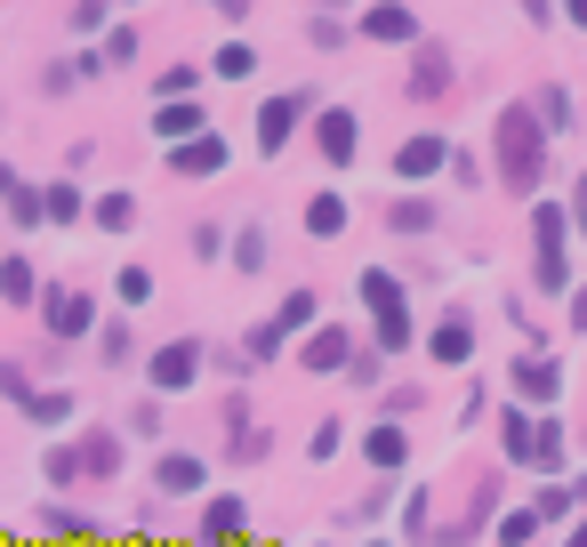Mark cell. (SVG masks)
I'll return each mask as SVG.
<instances>
[{"label":"cell","instance_id":"obj_1","mask_svg":"<svg viewBox=\"0 0 587 547\" xmlns=\"http://www.w3.org/2000/svg\"><path fill=\"white\" fill-rule=\"evenodd\" d=\"M548 121H539L532 105H508L499 113V129H491V153H499V177H508V194H532L539 186V170H548Z\"/></svg>","mask_w":587,"mask_h":547},{"label":"cell","instance_id":"obj_2","mask_svg":"<svg viewBox=\"0 0 587 547\" xmlns=\"http://www.w3.org/2000/svg\"><path fill=\"white\" fill-rule=\"evenodd\" d=\"M362 298H371V322H378V347H402V338H411V314H402V290L387 274H362Z\"/></svg>","mask_w":587,"mask_h":547},{"label":"cell","instance_id":"obj_3","mask_svg":"<svg viewBox=\"0 0 587 547\" xmlns=\"http://www.w3.org/2000/svg\"><path fill=\"white\" fill-rule=\"evenodd\" d=\"M532 234H539V282L563 290V234H572V217H563V210H539Z\"/></svg>","mask_w":587,"mask_h":547},{"label":"cell","instance_id":"obj_4","mask_svg":"<svg viewBox=\"0 0 587 547\" xmlns=\"http://www.w3.org/2000/svg\"><path fill=\"white\" fill-rule=\"evenodd\" d=\"M193 371H201V347L193 338H170V347L153 355V387L170 395V387H193Z\"/></svg>","mask_w":587,"mask_h":547},{"label":"cell","instance_id":"obj_5","mask_svg":"<svg viewBox=\"0 0 587 547\" xmlns=\"http://www.w3.org/2000/svg\"><path fill=\"white\" fill-rule=\"evenodd\" d=\"M170 170L177 177H217V170H226V146H217V137H177Z\"/></svg>","mask_w":587,"mask_h":547},{"label":"cell","instance_id":"obj_6","mask_svg":"<svg viewBox=\"0 0 587 547\" xmlns=\"http://www.w3.org/2000/svg\"><path fill=\"white\" fill-rule=\"evenodd\" d=\"M411 33H419V16L395 9V0H371V9H362V40H411Z\"/></svg>","mask_w":587,"mask_h":547},{"label":"cell","instance_id":"obj_7","mask_svg":"<svg viewBox=\"0 0 587 547\" xmlns=\"http://www.w3.org/2000/svg\"><path fill=\"white\" fill-rule=\"evenodd\" d=\"M314 137H322V153H330L338 170L354 161V113H347V105H330V113H322V121H314Z\"/></svg>","mask_w":587,"mask_h":547},{"label":"cell","instance_id":"obj_8","mask_svg":"<svg viewBox=\"0 0 587 547\" xmlns=\"http://www.w3.org/2000/svg\"><path fill=\"white\" fill-rule=\"evenodd\" d=\"M451 89V57L435 49V40H419V65H411V97H442Z\"/></svg>","mask_w":587,"mask_h":547},{"label":"cell","instance_id":"obj_9","mask_svg":"<svg viewBox=\"0 0 587 547\" xmlns=\"http://www.w3.org/2000/svg\"><path fill=\"white\" fill-rule=\"evenodd\" d=\"M298 113H307V97H274V105H266V113H258V146H266V153H274V146H282V137H290V129H298Z\"/></svg>","mask_w":587,"mask_h":547},{"label":"cell","instance_id":"obj_10","mask_svg":"<svg viewBox=\"0 0 587 547\" xmlns=\"http://www.w3.org/2000/svg\"><path fill=\"white\" fill-rule=\"evenodd\" d=\"M442 161H451V153H442V137H411V146L395 153V170H402V177H435Z\"/></svg>","mask_w":587,"mask_h":547},{"label":"cell","instance_id":"obj_11","mask_svg":"<svg viewBox=\"0 0 587 547\" xmlns=\"http://www.w3.org/2000/svg\"><path fill=\"white\" fill-rule=\"evenodd\" d=\"M347 355H354V347H347V331H314L307 347H298V362H307V371H338Z\"/></svg>","mask_w":587,"mask_h":547},{"label":"cell","instance_id":"obj_12","mask_svg":"<svg viewBox=\"0 0 587 547\" xmlns=\"http://www.w3.org/2000/svg\"><path fill=\"white\" fill-rule=\"evenodd\" d=\"M226 427H234V435H226V451H234V459H266V427H258V419L241 411V402L226 411Z\"/></svg>","mask_w":587,"mask_h":547},{"label":"cell","instance_id":"obj_13","mask_svg":"<svg viewBox=\"0 0 587 547\" xmlns=\"http://www.w3.org/2000/svg\"><path fill=\"white\" fill-rule=\"evenodd\" d=\"M475 347V331H467V314H451V322H435V362H467Z\"/></svg>","mask_w":587,"mask_h":547},{"label":"cell","instance_id":"obj_14","mask_svg":"<svg viewBox=\"0 0 587 547\" xmlns=\"http://www.w3.org/2000/svg\"><path fill=\"white\" fill-rule=\"evenodd\" d=\"M153 475H161V492H201V459L193 451H170Z\"/></svg>","mask_w":587,"mask_h":547},{"label":"cell","instance_id":"obj_15","mask_svg":"<svg viewBox=\"0 0 587 547\" xmlns=\"http://www.w3.org/2000/svg\"><path fill=\"white\" fill-rule=\"evenodd\" d=\"M49 331L57 338H80V331H89V298H49Z\"/></svg>","mask_w":587,"mask_h":547},{"label":"cell","instance_id":"obj_16","mask_svg":"<svg viewBox=\"0 0 587 547\" xmlns=\"http://www.w3.org/2000/svg\"><path fill=\"white\" fill-rule=\"evenodd\" d=\"M153 129L161 137H201V105H153Z\"/></svg>","mask_w":587,"mask_h":547},{"label":"cell","instance_id":"obj_17","mask_svg":"<svg viewBox=\"0 0 587 547\" xmlns=\"http://www.w3.org/2000/svg\"><path fill=\"white\" fill-rule=\"evenodd\" d=\"M80 468H89V475H121V443L113 435H89V443H80Z\"/></svg>","mask_w":587,"mask_h":547},{"label":"cell","instance_id":"obj_18","mask_svg":"<svg viewBox=\"0 0 587 547\" xmlns=\"http://www.w3.org/2000/svg\"><path fill=\"white\" fill-rule=\"evenodd\" d=\"M499 443H508V459H532V443H539V419L508 411V427H499Z\"/></svg>","mask_w":587,"mask_h":547},{"label":"cell","instance_id":"obj_19","mask_svg":"<svg viewBox=\"0 0 587 547\" xmlns=\"http://www.w3.org/2000/svg\"><path fill=\"white\" fill-rule=\"evenodd\" d=\"M307 226H314V234H338V226H347V201H338V194H314V201H307Z\"/></svg>","mask_w":587,"mask_h":547},{"label":"cell","instance_id":"obj_20","mask_svg":"<svg viewBox=\"0 0 587 547\" xmlns=\"http://www.w3.org/2000/svg\"><path fill=\"white\" fill-rule=\"evenodd\" d=\"M515 387H523V395H555V362H539V355L515 362Z\"/></svg>","mask_w":587,"mask_h":547},{"label":"cell","instance_id":"obj_21","mask_svg":"<svg viewBox=\"0 0 587 547\" xmlns=\"http://www.w3.org/2000/svg\"><path fill=\"white\" fill-rule=\"evenodd\" d=\"M532 468H563V427L539 419V443H532Z\"/></svg>","mask_w":587,"mask_h":547},{"label":"cell","instance_id":"obj_22","mask_svg":"<svg viewBox=\"0 0 587 547\" xmlns=\"http://www.w3.org/2000/svg\"><path fill=\"white\" fill-rule=\"evenodd\" d=\"M362 451H371V468H402V435H395V427H371Z\"/></svg>","mask_w":587,"mask_h":547},{"label":"cell","instance_id":"obj_23","mask_svg":"<svg viewBox=\"0 0 587 547\" xmlns=\"http://www.w3.org/2000/svg\"><path fill=\"white\" fill-rule=\"evenodd\" d=\"M572 499H587V483H555V492H539V515H572Z\"/></svg>","mask_w":587,"mask_h":547},{"label":"cell","instance_id":"obj_24","mask_svg":"<svg viewBox=\"0 0 587 547\" xmlns=\"http://www.w3.org/2000/svg\"><path fill=\"white\" fill-rule=\"evenodd\" d=\"M129 217H137V201H129V194H105V201H97V226H113V234H121Z\"/></svg>","mask_w":587,"mask_h":547},{"label":"cell","instance_id":"obj_25","mask_svg":"<svg viewBox=\"0 0 587 547\" xmlns=\"http://www.w3.org/2000/svg\"><path fill=\"white\" fill-rule=\"evenodd\" d=\"M40 210H49V201H40L33 186H9V217H16V226H33V217H40Z\"/></svg>","mask_w":587,"mask_h":547},{"label":"cell","instance_id":"obj_26","mask_svg":"<svg viewBox=\"0 0 587 547\" xmlns=\"http://www.w3.org/2000/svg\"><path fill=\"white\" fill-rule=\"evenodd\" d=\"M201 523H210V539H226L234 523H241V499H210V515H201Z\"/></svg>","mask_w":587,"mask_h":547},{"label":"cell","instance_id":"obj_27","mask_svg":"<svg viewBox=\"0 0 587 547\" xmlns=\"http://www.w3.org/2000/svg\"><path fill=\"white\" fill-rule=\"evenodd\" d=\"M395 226H402V234H427L435 210H427V201H395Z\"/></svg>","mask_w":587,"mask_h":547},{"label":"cell","instance_id":"obj_28","mask_svg":"<svg viewBox=\"0 0 587 547\" xmlns=\"http://www.w3.org/2000/svg\"><path fill=\"white\" fill-rule=\"evenodd\" d=\"M314 322V290H298V298H282V331H307Z\"/></svg>","mask_w":587,"mask_h":547},{"label":"cell","instance_id":"obj_29","mask_svg":"<svg viewBox=\"0 0 587 547\" xmlns=\"http://www.w3.org/2000/svg\"><path fill=\"white\" fill-rule=\"evenodd\" d=\"M0 290H9V298H33V266H25V258H9V266H0Z\"/></svg>","mask_w":587,"mask_h":547},{"label":"cell","instance_id":"obj_30","mask_svg":"<svg viewBox=\"0 0 587 547\" xmlns=\"http://www.w3.org/2000/svg\"><path fill=\"white\" fill-rule=\"evenodd\" d=\"M49 217H57V226H73V217H80V194H73V186H49Z\"/></svg>","mask_w":587,"mask_h":547},{"label":"cell","instance_id":"obj_31","mask_svg":"<svg viewBox=\"0 0 587 547\" xmlns=\"http://www.w3.org/2000/svg\"><path fill=\"white\" fill-rule=\"evenodd\" d=\"M129 57H137V33H129V25L105 33V65H129Z\"/></svg>","mask_w":587,"mask_h":547},{"label":"cell","instance_id":"obj_32","mask_svg":"<svg viewBox=\"0 0 587 547\" xmlns=\"http://www.w3.org/2000/svg\"><path fill=\"white\" fill-rule=\"evenodd\" d=\"M234 266H241V274H250V266H266V241H258V234H241V241H234Z\"/></svg>","mask_w":587,"mask_h":547},{"label":"cell","instance_id":"obj_33","mask_svg":"<svg viewBox=\"0 0 587 547\" xmlns=\"http://www.w3.org/2000/svg\"><path fill=\"white\" fill-rule=\"evenodd\" d=\"M73 475H89V468H80V451H49V483H73Z\"/></svg>","mask_w":587,"mask_h":547},{"label":"cell","instance_id":"obj_34","mask_svg":"<svg viewBox=\"0 0 587 547\" xmlns=\"http://www.w3.org/2000/svg\"><path fill=\"white\" fill-rule=\"evenodd\" d=\"M25 411H33V419H65V411H73V395H33Z\"/></svg>","mask_w":587,"mask_h":547},{"label":"cell","instance_id":"obj_35","mask_svg":"<svg viewBox=\"0 0 587 547\" xmlns=\"http://www.w3.org/2000/svg\"><path fill=\"white\" fill-rule=\"evenodd\" d=\"M491 492H499V483H491V475H483V483H475V499H467V532H475V523H483V515H491Z\"/></svg>","mask_w":587,"mask_h":547},{"label":"cell","instance_id":"obj_36","mask_svg":"<svg viewBox=\"0 0 587 547\" xmlns=\"http://www.w3.org/2000/svg\"><path fill=\"white\" fill-rule=\"evenodd\" d=\"M217 73L241 80V73H250V49H241V40H234V49H217Z\"/></svg>","mask_w":587,"mask_h":547},{"label":"cell","instance_id":"obj_37","mask_svg":"<svg viewBox=\"0 0 587 547\" xmlns=\"http://www.w3.org/2000/svg\"><path fill=\"white\" fill-rule=\"evenodd\" d=\"M572 322H579V331H587V290H572Z\"/></svg>","mask_w":587,"mask_h":547},{"label":"cell","instance_id":"obj_38","mask_svg":"<svg viewBox=\"0 0 587 547\" xmlns=\"http://www.w3.org/2000/svg\"><path fill=\"white\" fill-rule=\"evenodd\" d=\"M572 25H587V0H572Z\"/></svg>","mask_w":587,"mask_h":547},{"label":"cell","instance_id":"obj_39","mask_svg":"<svg viewBox=\"0 0 587 547\" xmlns=\"http://www.w3.org/2000/svg\"><path fill=\"white\" fill-rule=\"evenodd\" d=\"M523 9H532V16H548V0H523Z\"/></svg>","mask_w":587,"mask_h":547}]
</instances>
